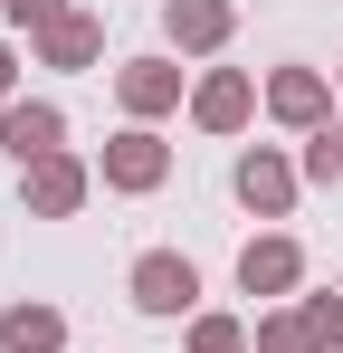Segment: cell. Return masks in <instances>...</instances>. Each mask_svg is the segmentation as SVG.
Listing matches in <instances>:
<instances>
[{
	"label": "cell",
	"instance_id": "cell-1",
	"mask_svg": "<svg viewBox=\"0 0 343 353\" xmlns=\"http://www.w3.org/2000/svg\"><path fill=\"white\" fill-rule=\"evenodd\" d=\"M124 296H134L143 315H200V268H191L181 248H143L134 277H124Z\"/></svg>",
	"mask_w": 343,
	"mask_h": 353
},
{
	"label": "cell",
	"instance_id": "cell-2",
	"mask_svg": "<svg viewBox=\"0 0 343 353\" xmlns=\"http://www.w3.org/2000/svg\"><path fill=\"white\" fill-rule=\"evenodd\" d=\"M96 181L105 191H163L172 181V143L153 124H124V134H105V153H96Z\"/></svg>",
	"mask_w": 343,
	"mask_h": 353
},
{
	"label": "cell",
	"instance_id": "cell-3",
	"mask_svg": "<svg viewBox=\"0 0 343 353\" xmlns=\"http://www.w3.org/2000/svg\"><path fill=\"white\" fill-rule=\"evenodd\" d=\"M229 191H238V210H258V220H295V191H305V172L286 163L277 143H258V153H238Z\"/></svg>",
	"mask_w": 343,
	"mask_h": 353
},
{
	"label": "cell",
	"instance_id": "cell-4",
	"mask_svg": "<svg viewBox=\"0 0 343 353\" xmlns=\"http://www.w3.org/2000/svg\"><path fill=\"white\" fill-rule=\"evenodd\" d=\"M86 191H96V163H76V153H48V163H29V172H19L29 220H76V210H86Z\"/></svg>",
	"mask_w": 343,
	"mask_h": 353
},
{
	"label": "cell",
	"instance_id": "cell-5",
	"mask_svg": "<svg viewBox=\"0 0 343 353\" xmlns=\"http://www.w3.org/2000/svg\"><path fill=\"white\" fill-rule=\"evenodd\" d=\"M0 153L29 172V163H48V153H67V115H57L48 96H10L0 105Z\"/></svg>",
	"mask_w": 343,
	"mask_h": 353
},
{
	"label": "cell",
	"instance_id": "cell-6",
	"mask_svg": "<svg viewBox=\"0 0 343 353\" xmlns=\"http://www.w3.org/2000/svg\"><path fill=\"white\" fill-rule=\"evenodd\" d=\"M258 105H267V96H258V77H248V67H210V77L191 86V124H200V134H248Z\"/></svg>",
	"mask_w": 343,
	"mask_h": 353
},
{
	"label": "cell",
	"instance_id": "cell-7",
	"mask_svg": "<svg viewBox=\"0 0 343 353\" xmlns=\"http://www.w3.org/2000/svg\"><path fill=\"white\" fill-rule=\"evenodd\" d=\"M305 287V248L286 230H267V239H248L238 248V296H267V305H286V296Z\"/></svg>",
	"mask_w": 343,
	"mask_h": 353
},
{
	"label": "cell",
	"instance_id": "cell-8",
	"mask_svg": "<svg viewBox=\"0 0 343 353\" xmlns=\"http://www.w3.org/2000/svg\"><path fill=\"white\" fill-rule=\"evenodd\" d=\"M267 115L286 134H324L334 124V86H324V67H277L267 77Z\"/></svg>",
	"mask_w": 343,
	"mask_h": 353
},
{
	"label": "cell",
	"instance_id": "cell-9",
	"mask_svg": "<svg viewBox=\"0 0 343 353\" xmlns=\"http://www.w3.org/2000/svg\"><path fill=\"white\" fill-rule=\"evenodd\" d=\"M229 29H238V10H229V0H163V39L181 48V58H220Z\"/></svg>",
	"mask_w": 343,
	"mask_h": 353
},
{
	"label": "cell",
	"instance_id": "cell-10",
	"mask_svg": "<svg viewBox=\"0 0 343 353\" xmlns=\"http://www.w3.org/2000/svg\"><path fill=\"white\" fill-rule=\"evenodd\" d=\"M114 105H124L134 124L172 115V105H181V67H172V58H124V67H114Z\"/></svg>",
	"mask_w": 343,
	"mask_h": 353
},
{
	"label": "cell",
	"instance_id": "cell-11",
	"mask_svg": "<svg viewBox=\"0 0 343 353\" xmlns=\"http://www.w3.org/2000/svg\"><path fill=\"white\" fill-rule=\"evenodd\" d=\"M29 48H39V67H67V77H76V67L105 58V19H96V10H67V19H48Z\"/></svg>",
	"mask_w": 343,
	"mask_h": 353
},
{
	"label": "cell",
	"instance_id": "cell-12",
	"mask_svg": "<svg viewBox=\"0 0 343 353\" xmlns=\"http://www.w3.org/2000/svg\"><path fill=\"white\" fill-rule=\"evenodd\" d=\"M0 353H67V315H57V305H39V296L0 305Z\"/></svg>",
	"mask_w": 343,
	"mask_h": 353
},
{
	"label": "cell",
	"instance_id": "cell-13",
	"mask_svg": "<svg viewBox=\"0 0 343 353\" xmlns=\"http://www.w3.org/2000/svg\"><path fill=\"white\" fill-rule=\"evenodd\" d=\"M258 353H324V344H315L305 305H267V315H258Z\"/></svg>",
	"mask_w": 343,
	"mask_h": 353
},
{
	"label": "cell",
	"instance_id": "cell-14",
	"mask_svg": "<svg viewBox=\"0 0 343 353\" xmlns=\"http://www.w3.org/2000/svg\"><path fill=\"white\" fill-rule=\"evenodd\" d=\"M191 353H258V334L238 315H191Z\"/></svg>",
	"mask_w": 343,
	"mask_h": 353
},
{
	"label": "cell",
	"instance_id": "cell-15",
	"mask_svg": "<svg viewBox=\"0 0 343 353\" xmlns=\"http://www.w3.org/2000/svg\"><path fill=\"white\" fill-rule=\"evenodd\" d=\"M305 181H343V124H324V134H305V163H295Z\"/></svg>",
	"mask_w": 343,
	"mask_h": 353
},
{
	"label": "cell",
	"instance_id": "cell-16",
	"mask_svg": "<svg viewBox=\"0 0 343 353\" xmlns=\"http://www.w3.org/2000/svg\"><path fill=\"white\" fill-rule=\"evenodd\" d=\"M295 305H305L315 344H324V353H343V287H324V296H295Z\"/></svg>",
	"mask_w": 343,
	"mask_h": 353
},
{
	"label": "cell",
	"instance_id": "cell-17",
	"mask_svg": "<svg viewBox=\"0 0 343 353\" xmlns=\"http://www.w3.org/2000/svg\"><path fill=\"white\" fill-rule=\"evenodd\" d=\"M0 10H10V29H29V39H39V29H48V19H67L76 0H0Z\"/></svg>",
	"mask_w": 343,
	"mask_h": 353
},
{
	"label": "cell",
	"instance_id": "cell-18",
	"mask_svg": "<svg viewBox=\"0 0 343 353\" xmlns=\"http://www.w3.org/2000/svg\"><path fill=\"white\" fill-rule=\"evenodd\" d=\"M19 96V58H10V39H0V105Z\"/></svg>",
	"mask_w": 343,
	"mask_h": 353
},
{
	"label": "cell",
	"instance_id": "cell-19",
	"mask_svg": "<svg viewBox=\"0 0 343 353\" xmlns=\"http://www.w3.org/2000/svg\"><path fill=\"white\" fill-rule=\"evenodd\" d=\"M334 77H343V67H334Z\"/></svg>",
	"mask_w": 343,
	"mask_h": 353
}]
</instances>
